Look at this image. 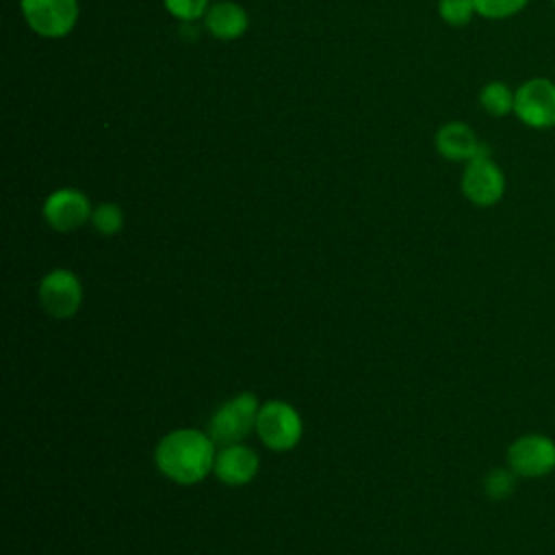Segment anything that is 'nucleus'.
Segmentation results:
<instances>
[{
    "instance_id": "7",
    "label": "nucleus",
    "mask_w": 555,
    "mask_h": 555,
    "mask_svg": "<svg viewBox=\"0 0 555 555\" xmlns=\"http://www.w3.org/2000/svg\"><path fill=\"white\" fill-rule=\"evenodd\" d=\"M507 466L516 477L540 479L555 470V440L544 434H525L507 447Z\"/></svg>"
},
{
    "instance_id": "8",
    "label": "nucleus",
    "mask_w": 555,
    "mask_h": 555,
    "mask_svg": "<svg viewBox=\"0 0 555 555\" xmlns=\"http://www.w3.org/2000/svg\"><path fill=\"white\" fill-rule=\"evenodd\" d=\"M39 301L52 319H69L82 304V286L74 271L52 269L39 282Z\"/></svg>"
},
{
    "instance_id": "6",
    "label": "nucleus",
    "mask_w": 555,
    "mask_h": 555,
    "mask_svg": "<svg viewBox=\"0 0 555 555\" xmlns=\"http://www.w3.org/2000/svg\"><path fill=\"white\" fill-rule=\"evenodd\" d=\"M505 173L503 169L490 158V154H481L464 165L462 178H460V189L462 195L481 208L494 206L501 202L505 195Z\"/></svg>"
},
{
    "instance_id": "5",
    "label": "nucleus",
    "mask_w": 555,
    "mask_h": 555,
    "mask_svg": "<svg viewBox=\"0 0 555 555\" xmlns=\"http://www.w3.org/2000/svg\"><path fill=\"white\" fill-rule=\"evenodd\" d=\"M28 28L43 39L69 35L78 22V0H20Z\"/></svg>"
},
{
    "instance_id": "15",
    "label": "nucleus",
    "mask_w": 555,
    "mask_h": 555,
    "mask_svg": "<svg viewBox=\"0 0 555 555\" xmlns=\"http://www.w3.org/2000/svg\"><path fill=\"white\" fill-rule=\"evenodd\" d=\"M514 488H516V473L509 466L507 468H492L483 477V492L494 501L512 496Z\"/></svg>"
},
{
    "instance_id": "11",
    "label": "nucleus",
    "mask_w": 555,
    "mask_h": 555,
    "mask_svg": "<svg viewBox=\"0 0 555 555\" xmlns=\"http://www.w3.org/2000/svg\"><path fill=\"white\" fill-rule=\"evenodd\" d=\"M434 143L442 158L464 165L488 152V147H483V143L479 141L477 132L464 121H447L444 126H440Z\"/></svg>"
},
{
    "instance_id": "2",
    "label": "nucleus",
    "mask_w": 555,
    "mask_h": 555,
    "mask_svg": "<svg viewBox=\"0 0 555 555\" xmlns=\"http://www.w3.org/2000/svg\"><path fill=\"white\" fill-rule=\"evenodd\" d=\"M258 410L260 405L254 392L234 395L212 412L208 421V436L215 440V444L221 447L243 442V438L256 429Z\"/></svg>"
},
{
    "instance_id": "16",
    "label": "nucleus",
    "mask_w": 555,
    "mask_h": 555,
    "mask_svg": "<svg viewBox=\"0 0 555 555\" xmlns=\"http://www.w3.org/2000/svg\"><path fill=\"white\" fill-rule=\"evenodd\" d=\"M477 15L486 17V20H509L514 15H518L529 0H473Z\"/></svg>"
},
{
    "instance_id": "14",
    "label": "nucleus",
    "mask_w": 555,
    "mask_h": 555,
    "mask_svg": "<svg viewBox=\"0 0 555 555\" xmlns=\"http://www.w3.org/2000/svg\"><path fill=\"white\" fill-rule=\"evenodd\" d=\"M91 225L102 236H113L124 228V212L113 202H102L91 212Z\"/></svg>"
},
{
    "instance_id": "17",
    "label": "nucleus",
    "mask_w": 555,
    "mask_h": 555,
    "mask_svg": "<svg viewBox=\"0 0 555 555\" xmlns=\"http://www.w3.org/2000/svg\"><path fill=\"white\" fill-rule=\"evenodd\" d=\"M438 15L449 26H466L477 15V9L473 0H438Z\"/></svg>"
},
{
    "instance_id": "3",
    "label": "nucleus",
    "mask_w": 555,
    "mask_h": 555,
    "mask_svg": "<svg viewBox=\"0 0 555 555\" xmlns=\"http://www.w3.org/2000/svg\"><path fill=\"white\" fill-rule=\"evenodd\" d=\"M514 115L531 130L555 128V80L533 76L514 89Z\"/></svg>"
},
{
    "instance_id": "19",
    "label": "nucleus",
    "mask_w": 555,
    "mask_h": 555,
    "mask_svg": "<svg viewBox=\"0 0 555 555\" xmlns=\"http://www.w3.org/2000/svg\"><path fill=\"white\" fill-rule=\"evenodd\" d=\"M553 7H555V0H553Z\"/></svg>"
},
{
    "instance_id": "10",
    "label": "nucleus",
    "mask_w": 555,
    "mask_h": 555,
    "mask_svg": "<svg viewBox=\"0 0 555 555\" xmlns=\"http://www.w3.org/2000/svg\"><path fill=\"white\" fill-rule=\"evenodd\" d=\"M260 468L256 451L243 442L225 444L215 455L212 473L225 486H245L249 483Z\"/></svg>"
},
{
    "instance_id": "12",
    "label": "nucleus",
    "mask_w": 555,
    "mask_h": 555,
    "mask_svg": "<svg viewBox=\"0 0 555 555\" xmlns=\"http://www.w3.org/2000/svg\"><path fill=\"white\" fill-rule=\"evenodd\" d=\"M208 33L219 41H234L245 35L249 26L247 11L232 0L212 2L204 15Z\"/></svg>"
},
{
    "instance_id": "9",
    "label": "nucleus",
    "mask_w": 555,
    "mask_h": 555,
    "mask_svg": "<svg viewBox=\"0 0 555 555\" xmlns=\"http://www.w3.org/2000/svg\"><path fill=\"white\" fill-rule=\"evenodd\" d=\"M43 219L56 232H74L91 221V202L78 189H56L43 202Z\"/></svg>"
},
{
    "instance_id": "1",
    "label": "nucleus",
    "mask_w": 555,
    "mask_h": 555,
    "mask_svg": "<svg viewBox=\"0 0 555 555\" xmlns=\"http://www.w3.org/2000/svg\"><path fill=\"white\" fill-rule=\"evenodd\" d=\"M215 440L208 431L173 429L160 438L154 451L156 468L180 486L199 483L215 466Z\"/></svg>"
},
{
    "instance_id": "13",
    "label": "nucleus",
    "mask_w": 555,
    "mask_h": 555,
    "mask_svg": "<svg viewBox=\"0 0 555 555\" xmlns=\"http://www.w3.org/2000/svg\"><path fill=\"white\" fill-rule=\"evenodd\" d=\"M481 108L492 117H505L514 113V89L503 80H490L479 91Z\"/></svg>"
},
{
    "instance_id": "18",
    "label": "nucleus",
    "mask_w": 555,
    "mask_h": 555,
    "mask_svg": "<svg viewBox=\"0 0 555 555\" xmlns=\"http://www.w3.org/2000/svg\"><path fill=\"white\" fill-rule=\"evenodd\" d=\"M167 13L180 22H195L206 15L210 0H163Z\"/></svg>"
},
{
    "instance_id": "4",
    "label": "nucleus",
    "mask_w": 555,
    "mask_h": 555,
    "mask_svg": "<svg viewBox=\"0 0 555 555\" xmlns=\"http://www.w3.org/2000/svg\"><path fill=\"white\" fill-rule=\"evenodd\" d=\"M256 434L260 436L267 449L291 451L301 440L304 423L299 412L291 403L271 399V401H264L258 410Z\"/></svg>"
}]
</instances>
